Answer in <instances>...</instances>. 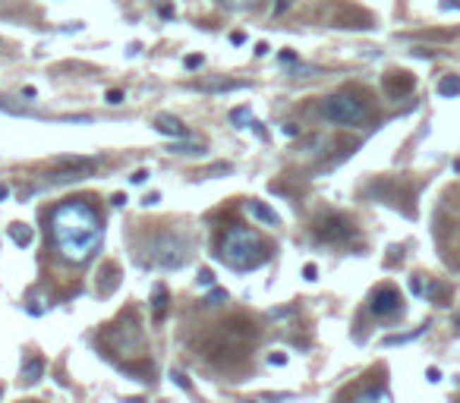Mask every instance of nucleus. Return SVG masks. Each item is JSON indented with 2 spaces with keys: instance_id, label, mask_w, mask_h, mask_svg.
<instances>
[{
  "instance_id": "obj_1",
  "label": "nucleus",
  "mask_w": 460,
  "mask_h": 403,
  "mask_svg": "<svg viewBox=\"0 0 460 403\" xmlns=\"http://www.w3.org/2000/svg\"><path fill=\"white\" fill-rule=\"evenodd\" d=\"M47 227H51V243L57 259L73 268L89 265L92 255L101 246V237H104L98 211L85 199L57 205L47 218Z\"/></svg>"
},
{
  "instance_id": "obj_2",
  "label": "nucleus",
  "mask_w": 460,
  "mask_h": 403,
  "mask_svg": "<svg viewBox=\"0 0 460 403\" xmlns=\"http://www.w3.org/2000/svg\"><path fill=\"white\" fill-rule=\"evenodd\" d=\"M218 259L234 271H255L272 259V246L249 227H230L218 246Z\"/></svg>"
},
{
  "instance_id": "obj_3",
  "label": "nucleus",
  "mask_w": 460,
  "mask_h": 403,
  "mask_svg": "<svg viewBox=\"0 0 460 403\" xmlns=\"http://www.w3.org/2000/svg\"><path fill=\"white\" fill-rule=\"evenodd\" d=\"M189 259V246L180 233H161V237L152 240V249H148V261L164 271H177L183 268Z\"/></svg>"
},
{
  "instance_id": "obj_4",
  "label": "nucleus",
  "mask_w": 460,
  "mask_h": 403,
  "mask_svg": "<svg viewBox=\"0 0 460 403\" xmlns=\"http://www.w3.org/2000/svg\"><path fill=\"white\" fill-rule=\"evenodd\" d=\"M322 113H325V120H331V123H337V126H356L366 117V104H363V98L353 95V92H337V95L325 98Z\"/></svg>"
},
{
  "instance_id": "obj_5",
  "label": "nucleus",
  "mask_w": 460,
  "mask_h": 403,
  "mask_svg": "<svg viewBox=\"0 0 460 403\" xmlns=\"http://www.w3.org/2000/svg\"><path fill=\"white\" fill-rule=\"evenodd\" d=\"M401 309H404V306H401V293H397L391 284H385V287H378V290H372V297H369V312L375 315V318H394Z\"/></svg>"
},
{
  "instance_id": "obj_6",
  "label": "nucleus",
  "mask_w": 460,
  "mask_h": 403,
  "mask_svg": "<svg viewBox=\"0 0 460 403\" xmlns=\"http://www.w3.org/2000/svg\"><path fill=\"white\" fill-rule=\"evenodd\" d=\"M315 237H319L322 243H347V240L353 237V224H350L347 218H341V214H328L319 224Z\"/></svg>"
},
{
  "instance_id": "obj_7",
  "label": "nucleus",
  "mask_w": 460,
  "mask_h": 403,
  "mask_svg": "<svg viewBox=\"0 0 460 403\" xmlns=\"http://www.w3.org/2000/svg\"><path fill=\"white\" fill-rule=\"evenodd\" d=\"M152 126L161 132V136H167V139H189V130L180 123L177 117H171V113H158Z\"/></svg>"
},
{
  "instance_id": "obj_8",
  "label": "nucleus",
  "mask_w": 460,
  "mask_h": 403,
  "mask_svg": "<svg viewBox=\"0 0 460 403\" xmlns=\"http://www.w3.org/2000/svg\"><path fill=\"white\" fill-rule=\"evenodd\" d=\"M246 211L253 214L255 221H262V224H268V227H277L281 224V218L274 214V208H268L265 202H259V199H249L246 202Z\"/></svg>"
},
{
  "instance_id": "obj_9",
  "label": "nucleus",
  "mask_w": 460,
  "mask_h": 403,
  "mask_svg": "<svg viewBox=\"0 0 460 403\" xmlns=\"http://www.w3.org/2000/svg\"><path fill=\"white\" fill-rule=\"evenodd\" d=\"M57 167L79 173V177H89L95 167H98V161H95V158H57Z\"/></svg>"
},
{
  "instance_id": "obj_10",
  "label": "nucleus",
  "mask_w": 460,
  "mask_h": 403,
  "mask_svg": "<svg viewBox=\"0 0 460 403\" xmlns=\"http://www.w3.org/2000/svg\"><path fill=\"white\" fill-rule=\"evenodd\" d=\"M385 89H388V95H407L410 89H413V79L407 76V73H391V76H385Z\"/></svg>"
},
{
  "instance_id": "obj_11",
  "label": "nucleus",
  "mask_w": 460,
  "mask_h": 403,
  "mask_svg": "<svg viewBox=\"0 0 460 403\" xmlns=\"http://www.w3.org/2000/svg\"><path fill=\"white\" fill-rule=\"evenodd\" d=\"M195 89H199V92H212V95H221V92H240V89H246V82H234V79H218V82H199Z\"/></svg>"
},
{
  "instance_id": "obj_12",
  "label": "nucleus",
  "mask_w": 460,
  "mask_h": 403,
  "mask_svg": "<svg viewBox=\"0 0 460 403\" xmlns=\"http://www.w3.org/2000/svg\"><path fill=\"white\" fill-rule=\"evenodd\" d=\"M42 375H44V359H29L23 366V375H19V378H23V385H38V381H42Z\"/></svg>"
},
{
  "instance_id": "obj_13",
  "label": "nucleus",
  "mask_w": 460,
  "mask_h": 403,
  "mask_svg": "<svg viewBox=\"0 0 460 403\" xmlns=\"http://www.w3.org/2000/svg\"><path fill=\"white\" fill-rule=\"evenodd\" d=\"M6 233H10V240L19 246V249H23V246H29L32 237H35L29 224H10V230H6Z\"/></svg>"
},
{
  "instance_id": "obj_14",
  "label": "nucleus",
  "mask_w": 460,
  "mask_h": 403,
  "mask_svg": "<svg viewBox=\"0 0 460 403\" xmlns=\"http://www.w3.org/2000/svg\"><path fill=\"white\" fill-rule=\"evenodd\" d=\"M167 302H171V297H167V290L164 287H155V297H152V312H155V318H164V312H167Z\"/></svg>"
},
{
  "instance_id": "obj_15",
  "label": "nucleus",
  "mask_w": 460,
  "mask_h": 403,
  "mask_svg": "<svg viewBox=\"0 0 460 403\" xmlns=\"http://www.w3.org/2000/svg\"><path fill=\"white\" fill-rule=\"evenodd\" d=\"M438 95L442 98H457L460 95V76H444L438 82Z\"/></svg>"
},
{
  "instance_id": "obj_16",
  "label": "nucleus",
  "mask_w": 460,
  "mask_h": 403,
  "mask_svg": "<svg viewBox=\"0 0 460 403\" xmlns=\"http://www.w3.org/2000/svg\"><path fill=\"white\" fill-rule=\"evenodd\" d=\"M104 278H107V280L98 287V293H101V297H111L114 287H117V268H114V265H104Z\"/></svg>"
},
{
  "instance_id": "obj_17",
  "label": "nucleus",
  "mask_w": 460,
  "mask_h": 403,
  "mask_svg": "<svg viewBox=\"0 0 460 403\" xmlns=\"http://www.w3.org/2000/svg\"><path fill=\"white\" fill-rule=\"evenodd\" d=\"M171 151L174 154H205V149H202V145H183V139H174Z\"/></svg>"
},
{
  "instance_id": "obj_18",
  "label": "nucleus",
  "mask_w": 460,
  "mask_h": 403,
  "mask_svg": "<svg viewBox=\"0 0 460 403\" xmlns=\"http://www.w3.org/2000/svg\"><path fill=\"white\" fill-rule=\"evenodd\" d=\"M230 123H236V126L253 123V113H249V107H234V111H230Z\"/></svg>"
},
{
  "instance_id": "obj_19",
  "label": "nucleus",
  "mask_w": 460,
  "mask_h": 403,
  "mask_svg": "<svg viewBox=\"0 0 460 403\" xmlns=\"http://www.w3.org/2000/svg\"><path fill=\"white\" fill-rule=\"evenodd\" d=\"M423 331H425V328H416L413 334H397V337H385V347H394V344H407V340H416V337H423Z\"/></svg>"
},
{
  "instance_id": "obj_20",
  "label": "nucleus",
  "mask_w": 460,
  "mask_h": 403,
  "mask_svg": "<svg viewBox=\"0 0 460 403\" xmlns=\"http://www.w3.org/2000/svg\"><path fill=\"white\" fill-rule=\"evenodd\" d=\"M356 400H391V394L385 391V388H369V391H363Z\"/></svg>"
},
{
  "instance_id": "obj_21",
  "label": "nucleus",
  "mask_w": 460,
  "mask_h": 403,
  "mask_svg": "<svg viewBox=\"0 0 460 403\" xmlns=\"http://www.w3.org/2000/svg\"><path fill=\"white\" fill-rule=\"evenodd\" d=\"M218 4L230 6V10H246V6H255L259 0H218Z\"/></svg>"
},
{
  "instance_id": "obj_22",
  "label": "nucleus",
  "mask_w": 460,
  "mask_h": 403,
  "mask_svg": "<svg viewBox=\"0 0 460 403\" xmlns=\"http://www.w3.org/2000/svg\"><path fill=\"white\" fill-rule=\"evenodd\" d=\"M218 302H227V290H212L205 297V306H218Z\"/></svg>"
},
{
  "instance_id": "obj_23",
  "label": "nucleus",
  "mask_w": 460,
  "mask_h": 403,
  "mask_svg": "<svg viewBox=\"0 0 460 403\" xmlns=\"http://www.w3.org/2000/svg\"><path fill=\"white\" fill-rule=\"evenodd\" d=\"M171 381H174L177 388H183V391H193V385H189V378H186L183 372H171Z\"/></svg>"
},
{
  "instance_id": "obj_24",
  "label": "nucleus",
  "mask_w": 460,
  "mask_h": 403,
  "mask_svg": "<svg viewBox=\"0 0 460 403\" xmlns=\"http://www.w3.org/2000/svg\"><path fill=\"white\" fill-rule=\"evenodd\" d=\"M202 63H205V57H202V54H189V57L183 60V66H186V70H199Z\"/></svg>"
},
{
  "instance_id": "obj_25",
  "label": "nucleus",
  "mask_w": 460,
  "mask_h": 403,
  "mask_svg": "<svg viewBox=\"0 0 460 403\" xmlns=\"http://www.w3.org/2000/svg\"><path fill=\"white\" fill-rule=\"evenodd\" d=\"M199 284H202V287H214V274H212V268H202V271H199Z\"/></svg>"
},
{
  "instance_id": "obj_26",
  "label": "nucleus",
  "mask_w": 460,
  "mask_h": 403,
  "mask_svg": "<svg viewBox=\"0 0 460 403\" xmlns=\"http://www.w3.org/2000/svg\"><path fill=\"white\" fill-rule=\"evenodd\" d=\"M104 98H107V104H123V92L120 89H111Z\"/></svg>"
},
{
  "instance_id": "obj_27",
  "label": "nucleus",
  "mask_w": 460,
  "mask_h": 403,
  "mask_svg": "<svg viewBox=\"0 0 460 403\" xmlns=\"http://www.w3.org/2000/svg\"><path fill=\"white\" fill-rule=\"evenodd\" d=\"M268 362L281 368V366H287V356H284V353H272V356H268Z\"/></svg>"
},
{
  "instance_id": "obj_28",
  "label": "nucleus",
  "mask_w": 460,
  "mask_h": 403,
  "mask_svg": "<svg viewBox=\"0 0 460 403\" xmlns=\"http://www.w3.org/2000/svg\"><path fill=\"white\" fill-rule=\"evenodd\" d=\"M290 4H293V0H277V6H274V16H284V13L290 10Z\"/></svg>"
},
{
  "instance_id": "obj_29",
  "label": "nucleus",
  "mask_w": 460,
  "mask_h": 403,
  "mask_svg": "<svg viewBox=\"0 0 460 403\" xmlns=\"http://www.w3.org/2000/svg\"><path fill=\"white\" fill-rule=\"evenodd\" d=\"M303 278H306V280H315V278H319V268H315V265H306V268H303Z\"/></svg>"
},
{
  "instance_id": "obj_30",
  "label": "nucleus",
  "mask_w": 460,
  "mask_h": 403,
  "mask_svg": "<svg viewBox=\"0 0 460 403\" xmlns=\"http://www.w3.org/2000/svg\"><path fill=\"white\" fill-rule=\"evenodd\" d=\"M212 173H234V164H214Z\"/></svg>"
},
{
  "instance_id": "obj_31",
  "label": "nucleus",
  "mask_w": 460,
  "mask_h": 403,
  "mask_svg": "<svg viewBox=\"0 0 460 403\" xmlns=\"http://www.w3.org/2000/svg\"><path fill=\"white\" fill-rule=\"evenodd\" d=\"M130 180H133V183H145V180H148V170H136Z\"/></svg>"
},
{
  "instance_id": "obj_32",
  "label": "nucleus",
  "mask_w": 460,
  "mask_h": 403,
  "mask_svg": "<svg viewBox=\"0 0 460 403\" xmlns=\"http://www.w3.org/2000/svg\"><path fill=\"white\" fill-rule=\"evenodd\" d=\"M293 60H296L293 51H281V63H293Z\"/></svg>"
},
{
  "instance_id": "obj_33",
  "label": "nucleus",
  "mask_w": 460,
  "mask_h": 403,
  "mask_svg": "<svg viewBox=\"0 0 460 403\" xmlns=\"http://www.w3.org/2000/svg\"><path fill=\"white\" fill-rule=\"evenodd\" d=\"M284 132H287V136H300V126H296V123H287V126H284Z\"/></svg>"
},
{
  "instance_id": "obj_34",
  "label": "nucleus",
  "mask_w": 460,
  "mask_h": 403,
  "mask_svg": "<svg viewBox=\"0 0 460 403\" xmlns=\"http://www.w3.org/2000/svg\"><path fill=\"white\" fill-rule=\"evenodd\" d=\"M265 54H268V44L259 42V44H255V57H265Z\"/></svg>"
},
{
  "instance_id": "obj_35",
  "label": "nucleus",
  "mask_w": 460,
  "mask_h": 403,
  "mask_svg": "<svg viewBox=\"0 0 460 403\" xmlns=\"http://www.w3.org/2000/svg\"><path fill=\"white\" fill-rule=\"evenodd\" d=\"M410 290H413V293H423V280L413 278V280H410Z\"/></svg>"
},
{
  "instance_id": "obj_36",
  "label": "nucleus",
  "mask_w": 460,
  "mask_h": 403,
  "mask_svg": "<svg viewBox=\"0 0 460 403\" xmlns=\"http://www.w3.org/2000/svg\"><path fill=\"white\" fill-rule=\"evenodd\" d=\"M425 375H429V381H432V385H435V381H442V372H435V368H429V372H425Z\"/></svg>"
},
{
  "instance_id": "obj_37",
  "label": "nucleus",
  "mask_w": 460,
  "mask_h": 403,
  "mask_svg": "<svg viewBox=\"0 0 460 403\" xmlns=\"http://www.w3.org/2000/svg\"><path fill=\"white\" fill-rule=\"evenodd\" d=\"M111 205H117V208H120V205H126V196H114V199H111Z\"/></svg>"
},
{
  "instance_id": "obj_38",
  "label": "nucleus",
  "mask_w": 460,
  "mask_h": 403,
  "mask_svg": "<svg viewBox=\"0 0 460 403\" xmlns=\"http://www.w3.org/2000/svg\"><path fill=\"white\" fill-rule=\"evenodd\" d=\"M6 196H10V186H4V183H0V202H4Z\"/></svg>"
},
{
  "instance_id": "obj_39",
  "label": "nucleus",
  "mask_w": 460,
  "mask_h": 403,
  "mask_svg": "<svg viewBox=\"0 0 460 403\" xmlns=\"http://www.w3.org/2000/svg\"><path fill=\"white\" fill-rule=\"evenodd\" d=\"M457 331H460V318H457Z\"/></svg>"
},
{
  "instance_id": "obj_40",
  "label": "nucleus",
  "mask_w": 460,
  "mask_h": 403,
  "mask_svg": "<svg viewBox=\"0 0 460 403\" xmlns=\"http://www.w3.org/2000/svg\"><path fill=\"white\" fill-rule=\"evenodd\" d=\"M0 394H4V391H0Z\"/></svg>"
}]
</instances>
